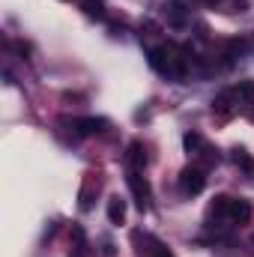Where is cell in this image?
<instances>
[{
	"instance_id": "1",
	"label": "cell",
	"mask_w": 254,
	"mask_h": 257,
	"mask_svg": "<svg viewBox=\"0 0 254 257\" xmlns=\"http://www.w3.org/2000/svg\"><path fill=\"white\" fill-rule=\"evenodd\" d=\"M251 203L245 197H230V194H218L209 203V215L215 221H227V224H245L251 218Z\"/></svg>"
},
{
	"instance_id": "2",
	"label": "cell",
	"mask_w": 254,
	"mask_h": 257,
	"mask_svg": "<svg viewBox=\"0 0 254 257\" xmlns=\"http://www.w3.org/2000/svg\"><path fill=\"white\" fill-rule=\"evenodd\" d=\"M203 189H206V174H203V168L189 165V168L180 171V192L186 194V197H194V194H200Z\"/></svg>"
},
{
	"instance_id": "3",
	"label": "cell",
	"mask_w": 254,
	"mask_h": 257,
	"mask_svg": "<svg viewBox=\"0 0 254 257\" xmlns=\"http://www.w3.org/2000/svg\"><path fill=\"white\" fill-rule=\"evenodd\" d=\"M126 183H129V192L135 194V206H138L141 212L150 209V183H147V177H144L141 171H129Z\"/></svg>"
},
{
	"instance_id": "4",
	"label": "cell",
	"mask_w": 254,
	"mask_h": 257,
	"mask_svg": "<svg viewBox=\"0 0 254 257\" xmlns=\"http://www.w3.org/2000/svg\"><path fill=\"white\" fill-rule=\"evenodd\" d=\"M72 128L78 138H93L108 128V120L105 117H81V120H72Z\"/></svg>"
},
{
	"instance_id": "5",
	"label": "cell",
	"mask_w": 254,
	"mask_h": 257,
	"mask_svg": "<svg viewBox=\"0 0 254 257\" xmlns=\"http://www.w3.org/2000/svg\"><path fill=\"white\" fill-rule=\"evenodd\" d=\"M236 108H239V99H236L233 90H224L212 99V114H218V117H230Z\"/></svg>"
},
{
	"instance_id": "6",
	"label": "cell",
	"mask_w": 254,
	"mask_h": 257,
	"mask_svg": "<svg viewBox=\"0 0 254 257\" xmlns=\"http://www.w3.org/2000/svg\"><path fill=\"white\" fill-rule=\"evenodd\" d=\"M126 168L129 171H144V165H147V150H144V144L141 141H132L126 147Z\"/></svg>"
},
{
	"instance_id": "7",
	"label": "cell",
	"mask_w": 254,
	"mask_h": 257,
	"mask_svg": "<svg viewBox=\"0 0 254 257\" xmlns=\"http://www.w3.org/2000/svg\"><path fill=\"white\" fill-rule=\"evenodd\" d=\"M245 48H248L245 39H227V45H224V66H233L245 54Z\"/></svg>"
},
{
	"instance_id": "8",
	"label": "cell",
	"mask_w": 254,
	"mask_h": 257,
	"mask_svg": "<svg viewBox=\"0 0 254 257\" xmlns=\"http://www.w3.org/2000/svg\"><path fill=\"white\" fill-rule=\"evenodd\" d=\"M108 221H111V224H123V221H126V200H123L120 194H114V197L108 200Z\"/></svg>"
},
{
	"instance_id": "9",
	"label": "cell",
	"mask_w": 254,
	"mask_h": 257,
	"mask_svg": "<svg viewBox=\"0 0 254 257\" xmlns=\"http://www.w3.org/2000/svg\"><path fill=\"white\" fill-rule=\"evenodd\" d=\"M230 159H233V165H236L239 171H245V174H254V159H251V153H248L245 147H236V150L230 153Z\"/></svg>"
},
{
	"instance_id": "10",
	"label": "cell",
	"mask_w": 254,
	"mask_h": 257,
	"mask_svg": "<svg viewBox=\"0 0 254 257\" xmlns=\"http://www.w3.org/2000/svg\"><path fill=\"white\" fill-rule=\"evenodd\" d=\"M81 9H84V15H87V18H93V21H105V18H108V12H105V3H102V0H84V3H81Z\"/></svg>"
},
{
	"instance_id": "11",
	"label": "cell",
	"mask_w": 254,
	"mask_h": 257,
	"mask_svg": "<svg viewBox=\"0 0 254 257\" xmlns=\"http://www.w3.org/2000/svg\"><path fill=\"white\" fill-rule=\"evenodd\" d=\"M168 24L171 27H186L189 24V15H186V9L180 3H171L168 6Z\"/></svg>"
},
{
	"instance_id": "12",
	"label": "cell",
	"mask_w": 254,
	"mask_h": 257,
	"mask_svg": "<svg viewBox=\"0 0 254 257\" xmlns=\"http://www.w3.org/2000/svg\"><path fill=\"white\" fill-rule=\"evenodd\" d=\"M183 147H186V153H200L206 144H203V138H200L197 132H186V135H183Z\"/></svg>"
},
{
	"instance_id": "13",
	"label": "cell",
	"mask_w": 254,
	"mask_h": 257,
	"mask_svg": "<svg viewBox=\"0 0 254 257\" xmlns=\"http://www.w3.org/2000/svg\"><path fill=\"white\" fill-rule=\"evenodd\" d=\"M78 206H81V209H84V212H87V209H90V206H93V200H90V189H87V186H84V189H81V203H78Z\"/></svg>"
},
{
	"instance_id": "14",
	"label": "cell",
	"mask_w": 254,
	"mask_h": 257,
	"mask_svg": "<svg viewBox=\"0 0 254 257\" xmlns=\"http://www.w3.org/2000/svg\"><path fill=\"white\" fill-rule=\"evenodd\" d=\"M150 257H174V254H171V251H168L165 245H159V242H156V245L150 248Z\"/></svg>"
},
{
	"instance_id": "15",
	"label": "cell",
	"mask_w": 254,
	"mask_h": 257,
	"mask_svg": "<svg viewBox=\"0 0 254 257\" xmlns=\"http://www.w3.org/2000/svg\"><path fill=\"white\" fill-rule=\"evenodd\" d=\"M102 254H105V257L117 254V248H114V242H111V239H102Z\"/></svg>"
},
{
	"instance_id": "16",
	"label": "cell",
	"mask_w": 254,
	"mask_h": 257,
	"mask_svg": "<svg viewBox=\"0 0 254 257\" xmlns=\"http://www.w3.org/2000/svg\"><path fill=\"white\" fill-rule=\"evenodd\" d=\"M245 117H248V120L254 123V105H248V108H245Z\"/></svg>"
},
{
	"instance_id": "17",
	"label": "cell",
	"mask_w": 254,
	"mask_h": 257,
	"mask_svg": "<svg viewBox=\"0 0 254 257\" xmlns=\"http://www.w3.org/2000/svg\"><path fill=\"white\" fill-rule=\"evenodd\" d=\"M206 3H221V0H206Z\"/></svg>"
},
{
	"instance_id": "18",
	"label": "cell",
	"mask_w": 254,
	"mask_h": 257,
	"mask_svg": "<svg viewBox=\"0 0 254 257\" xmlns=\"http://www.w3.org/2000/svg\"><path fill=\"white\" fill-rule=\"evenodd\" d=\"M251 245H254V236H251Z\"/></svg>"
}]
</instances>
